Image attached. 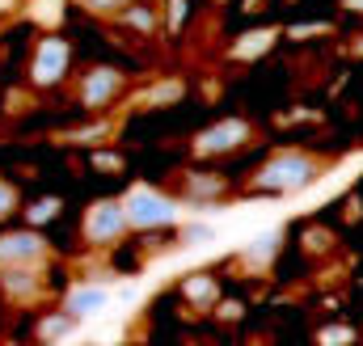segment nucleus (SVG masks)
Wrapping results in <instances>:
<instances>
[{
	"label": "nucleus",
	"instance_id": "nucleus-3",
	"mask_svg": "<svg viewBox=\"0 0 363 346\" xmlns=\"http://www.w3.org/2000/svg\"><path fill=\"white\" fill-rule=\"evenodd\" d=\"M123 203H127L131 228H161V224H169V220H174V211H178V203H174V199H165L161 190H148V186H135Z\"/></svg>",
	"mask_w": 363,
	"mask_h": 346
},
{
	"label": "nucleus",
	"instance_id": "nucleus-16",
	"mask_svg": "<svg viewBox=\"0 0 363 346\" xmlns=\"http://www.w3.org/2000/svg\"><path fill=\"white\" fill-rule=\"evenodd\" d=\"M131 0H81V9H89V13H123Z\"/></svg>",
	"mask_w": 363,
	"mask_h": 346
},
{
	"label": "nucleus",
	"instance_id": "nucleus-6",
	"mask_svg": "<svg viewBox=\"0 0 363 346\" xmlns=\"http://www.w3.org/2000/svg\"><path fill=\"white\" fill-rule=\"evenodd\" d=\"M81 106L85 110H101V106H110L118 93H123V72L118 68H89L85 77H81Z\"/></svg>",
	"mask_w": 363,
	"mask_h": 346
},
{
	"label": "nucleus",
	"instance_id": "nucleus-8",
	"mask_svg": "<svg viewBox=\"0 0 363 346\" xmlns=\"http://www.w3.org/2000/svg\"><path fill=\"white\" fill-rule=\"evenodd\" d=\"M106 304H110V291H106V287H97V283H77V287L68 291V300H64V313H72V317L81 321V317H97Z\"/></svg>",
	"mask_w": 363,
	"mask_h": 346
},
{
	"label": "nucleus",
	"instance_id": "nucleus-11",
	"mask_svg": "<svg viewBox=\"0 0 363 346\" xmlns=\"http://www.w3.org/2000/svg\"><path fill=\"white\" fill-rule=\"evenodd\" d=\"M118 17H123L131 30H140V34H152V30H157V9H152V4H135V0H131Z\"/></svg>",
	"mask_w": 363,
	"mask_h": 346
},
{
	"label": "nucleus",
	"instance_id": "nucleus-2",
	"mask_svg": "<svg viewBox=\"0 0 363 346\" xmlns=\"http://www.w3.org/2000/svg\"><path fill=\"white\" fill-rule=\"evenodd\" d=\"M127 228H131V216H127L123 199H97L85 211V224H81V233H85L89 245H114Z\"/></svg>",
	"mask_w": 363,
	"mask_h": 346
},
{
	"label": "nucleus",
	"instance_id": "nucleus-5",
	"mask_svg": "<svg viewBox=\"0 0 363 346\" xmlns=\"http://www.w3.org/2000/svg\"><path fill=\"white\" fill-rule=\"evenodd\" d=\"M68 72V43L64 38H43L34 47V60H30V81L38 89L47 85H60Z\"/></svg>",
	"mask_w": 363,
	"mask_h": 346
},
{
	"label": "nucleus",
	"instance_id": "nucleus-7",
	"mask_svg": "<svg viewBox=\"0 0 363 346\" xmlns=\"http://www.w3.org/2000/svg\"><path fill=\"white\" fill-rule=\"evenodd\" d=\"M47 241L38 233H4L0 237V266H43Z\"/></svg>",
	"mask_w": 363,
	"mask_h": 346
},
{
	"label": "nucleus",
	"instance_id": "nucleus-21",
	"mask_svg": "<svg viewBox=\"0 0 363 346\" xmlns=\"http://www.w3.org/2000/svg\"><path fill=\"white\" fill-rule=\"evenodd\" d=\"M0 4H4V0H0Z\"/></svg>",
	"mask_w": 363,
	"mask_h": 346
},
{
	"label": "nucleus",
	"instance_id": "nucleus-17",
	"mask_svg": "<svg viewBox=\"0 0 363 346\" xmlns=\"http://www.w3.org/2000/svg\"><path fill=\"white\" fill-rule=\"evenodd\" d=\"M55 207H60L55 199H51V203H38V207L30 211V220H34V224H43V220H51V216H55Z\"/></svg>",
	"mask_w": 363,
	"mask_h": 346
},
{
	"label": "nucleus",
	"instance_id": "nucleus-9",
	"mask_svg": "<svg viewBox=\"0 0 363 346\" xmlns=\"http://www.w3.org/2000/svg\"><path fill=\"white\" fill-rule=\"evenodd\" d=\"M0 287L13 300H34L38 296V266H0Z\"/></svg>",
	"mask_w": 363,
	"mask_h": 346
},
{
	"label": "nucleus",
	"instance_id": "nucleus-13",
	"mask_svg": "<svg viewBox=\"0 0 363 346\" xmlns=\"http://www.w3.org/2000/svg\"><path fill=\"white\" fill-rule=\"evenodd\" d=\"M186 190H190L194 199H211V194H224V182H220V177H211V173H190Z\"/></svg>",
	"mask_w": 363,
	"mask_h": 346
},
{
	"label": "nucleus",
	"instance_id": "nucleus-1",
	"mask_svg": "<svg viewBox=\"0 0 363 346\" xmlns=\"http://www.w3.org/2000/svg\"><path fill=\"white\" fill-rule=\"evenodd\" d=\"M325 165H330L325 157H313V152H300V148H283L258 169L254 186L267 190V194H296V190L313 186L325 173Z\"/></svg>",
	"mask_w": 363,
	"mask_h": 346
},
{
	"label": "nucleus",
	"instance_id": "nucleus-19",
	"mask_svg": "<svg viewBox=\"0 0 363 346\" xmlns=\"http://www.w3.org/2000/svg\"><path fill=\"white\" fill-rule=\"evenodd\" d=\"M169 9H174V26H178L182 17H186V0H169Z\"/></svg>",
	"mask_w": 363,
	"mask_h": 346
},
{
	"label": "nucleus",
	"instance_id": "nucleus-15",
	"mask_svg": "<svg viewBox=\"0 0 363 346\" xmlns=\"http://www.w3.org/2000/svg\"><path fill=\"white\" fill-rule=\"evenodd\" d=\"M72 321H77L72 313H64V317H47V321L38 325V338H60V334H68Z\"/></svg>",
	"mask_w": 363,
	"mask_h": 346
},
{
	"label": "nucleus",
	"instance_id": "nucleus-10",
	"mask_svg": "<svg viewBox=\"0 0 363 346\" xmlns=\"http://www.w3.org/2000/svg\"><path fill=\"white\" fill-rule=\"evenodd\" d=\"M182 296H186L194 308H211L216 296H220V283H216V274H190V279L182 283Z\"/></svg>",
	"mask_w": 363,
	"mask_h": 346
},
{
	"label": "nucleus",
	"instance_id": "nucleus-18",
	"mask_svg": "<svg viewBox=\"0 0 363 346\" xmlns=\"http://www.w3.org/2000/svg\"><path fill=\"white\" fill-rule=\"evenodd\" d=\"M93 165H97V169H123V161H118V157H106V152H101Z\"/></svg>",
	"mask_w": 363,
	"mask_h": 346
},
{
	"label": "nucleus",
	"instance_id": "nucleus-12",
	"mask_svg": "<svg viewBox=\"0 0 363 346\" xmlns=\"http://www.w3.org/2000/svg\"><path fill=\"white\" fill-rule=\"evenodd\" d=\"M274 250H279V233H274V237H262L254 250H245V254H241V266H250V270H267L271 258H274Z\"/></svg>",
	"mask_w": 363,
	"mask_h": 346
},
{
	"label": "nucleus",
	"instance_id": "nucleus-20",
	"mask_svg": "<svg viewBox=\"0 0 363 346\" xmlns=\"http://www.w3.org/2000/svg\"><path fill=\"white\" fill-rule=\"evenodd\" d=\"M347 9H351V13H363V0H347Z\"/></svg>",
	"mask_w": 363,
	"mask_h": 346
},
{
	"label": "nucleus",
	"instance_id": "nucleus-14",
	"mask_svg": "<svg viewBox=\"0 0 363 346\" xmlns=\"http://www.w3.org/2000/svg\"><path fill=\"white\" fill-rule=\"evenodd\" d=\"M17 207H21V194H17V186L0 177V220H9Z\"/></svg>",
	"mask_w": 363,
	"mask_h": 346
},
{
	"label": "nucleus",
	"instance_id": "nucleus-4",
	"mask_svg": "<svg viewBox=\"0 0 363 346\" xmlns=\"http://www.w3.org/2000/svg\"><path fill=\"white\" fill-rule=\"evenodd\" d=\"M250 140H254V127L250 123L224 118V123H216V127H207V131L194 135V157H224V152H237Z\"/></svg>",
	"mask_w": 363,
	"mask_h": 346
}]
</instances>
